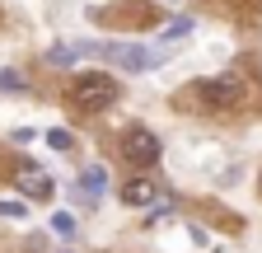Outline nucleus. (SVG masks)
<instances>
[{
	"label": "nucleus",
	"instance_id": "obj_1",
	"mask_svg": "<svg viewBox=\"0 0 262 253\" xmlns=\"http://www.w3.org/2000/svg\"><path fill=\"white\" fill-rule=\"evenodd\" d=\"M113 103H117V80L113 75H103V71L75 75V85H71V108L75 113H108Z\"/></svg>",
	"mask_w": 262,
	"mask_h": 253
},
{
	"label": "nucleus",
	"instance_id": "obj_2",
	"mask_svg": "<svg viewBox=\"0 0 262 253\" xmlns=\"http://www.w3.org/2000/svg\"><path fill=\"white\" fill-rule=\"evenodd\" d=\"M122 160L126 164H155L159 160V136L150 132V126H131V132H122Z\"/></svg>",
	"mask_w": 262,
	"mask_h": 253
},
{
	"label": "nucleus",
	"instance_id": "obj_3",
	"mask_svg": "<svg viewBox=\"0 0 262 253\" xmlns=\"http://www.w3.org/2000/svg\"><path fill=\"white\" fill-rule=\"evenodd\" d=\"M196 89H202V99L211 108H234L244 99V75H234V71H229V75H211V80H202Z\"/></svg>",
	"mask_w": 262,
	"mask_h": 253
},
{
	"label": "nucleus",
	"instance_id": "obj_4",
	"mask_svg": "<svg viewBox=\"0 0 262 253\" xmlns=\"http://www.w3.org/2000/svg\"><path fill=\"white\" fill-rule=\"evenodd\" d=\"M14 183H19V193L33 197V202H47V197H52V178H47V169H38V164H19V169H14Z\"/></svg>",
	"mask_w": 262,
	"mask_h": 253
},
{
	"label": "nucleus",
	"instance_id": "obj_5",
	"mask_svg": "<svg viewBox=\"0 0 262 253\" xmlns=\"http://www.w3.org/2000/svg\"><path fill=\"white\" fill-rule=\"evenodd\" d=\"M108 56L117 61L122 71H145V66H155V56H150L145 47H136V43H113V47H108Z\"/></svg>",
	"mask_w": 262,
	"mask_h": 253
},
{
	"label": "nucleus",
	"instance_id": "obj_6",
	"mask_svg": "<svg viewBox=\"0 0 262 253\" xmlns=\"http://www.w3.org/2000/svg\"><path fill=\"white\" fill-rule=\"evenodd\" d=\"M159 197V187L150 183V178H131V183H122V202L126 206H150Z\"/></svg>",
	"mask_w": 262,
	"mask_h": 253
},
{
	"label": "nucleus",
	"instance_id": "obj_7",
	"mask_svg": "<svg viewBox=\"0 0 262 253\" xmlns=\"http://www.w3.org/2000/svg\"><path fill=\"white\" fill-rule=\"evenodd\" d=\"M52 230H56V235H75V216L56 211V216H52Z\"/></svg>",
	"mask_w": 262,
	"mask_h": 253
},
{
	"label": "nucleus",
	"instance_id": "obj_8",
	"mask_svg": "<svg viewBox=\"0 0 262 253\" xmlns=\"http://www.w3.org/2000/svg\"><path fill=\"white\" fill-rule=\"evenodd\" d=\"M47 145L52 150H71L75 141H71V132H61V126H56V132H47Z\"/></svg>",
	"mask_w": 262,
	"mask_h": 253
},
{
	"label": "nucleus",
	"instance_id": "obj_9",
	"mask_svg": "<svg viewBox=\"0 0 262 253\" xmlns=\"http://www.w3.org/2000/svg\"><path fill=\"white\" fill-rule=\"evenodd\" d=\"M0 89H5V94H19V89H24V80H19L14 71H0Z\"/></svg>",
	"mask_w": 262,
	"mask_h": 253
},
{
	"label": "nucleus",
	"instance_id": "obj_10",
	"mask_svg": "<svg viewBox=\"0 0 262 253\" xmlns=\"http://www.w3.org/2000/svg\"><path fill=\"white\" fill-rule=\"evenodd\" d=\"M0 216H10V220H24V216H28V206H24V202H0Z\"/></svg>",
	"mask_w": 262,
	"mask_h": 253
},
{
	"label": "nucleus",
	"instance_id": "obj_11",
	"mask_svg": "<svg viewBox=\"0 0 262 253\" xmlns=\"http://www.w3.org/2000/svg\"><path fill=\"white\" fill-rule=\"evenodd\" d=\"M84 187L89 193H103V169H84Z\"/></svg>",
	"mask_w": 262,
	"mask_h": 253
}]
</instances>
